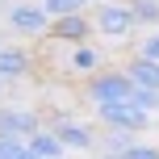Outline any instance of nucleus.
<instances>
[{
	"label": "nucleus",
	"instance_id": "2eb2a0df",
	"mask_svg": "<svg viewBox=\"0 0 159 159\" xmlns=\"http://www.w3.org/2000/svg\"><path fill=\"white\" fill-rule=\"evenodd\" d=\"M0 159H38V155H34V147L21 143V138H0Z\"/></svg>",
	"mask_w": 159,
	"mask_h": 159
},
{
	"label": "nucleus",
	"instance_id": "0eeeda50",
	"mask_svg": "<svg viewBox=\"0 0 159 159\" xmlns=\"http://www.w3.org/2000/svg\"><path fill=\"white\" fill-rule=\"evenodd\" d=\"M38 117H34L30 109H0V138H21V143H30L34 134H38Z\"/></svg>",
	"mask_w": 159,
	"mask_h": 159
},
{
	"label": "nucleus",
	"instance_id": "39448f33",
	"mask_svg": "<svg viewBox=\"0 0 159 159\" xmlns=\"http://www.w3.org/2000/svg\"><path fill=\"white\" fill-rule=\"evenodd\" d=\"M92 34H96V25H92L88 13H71V17H55V21H50V38L67 42V46H84Z\"/></svg>",
	"mask_w": 159,
	"mask_h": 159
},
{
	"label": "nucleus",
	"instance_id": "6e6552de",
	"mask_svg": "<svg viewBox=\"0 0 159 159\" xmlns=\"http://www.w3.org/2000/svg\"><path fill=\"white\" fill-rule=\"evenodd\" d=\"M67 71L80 75V80H88V75L105 71V55L92 46V42H84V46H71V55H67Z\"/></svg>",
	"mask_w": 159,
	"mask_h": 159
},
{
	"label": "nucleus",
	"instance_id": "20e7f679",
	"mask_svg": "<svg viewBox=\"0 0 159 159\" xmlns=\"http://www.w3.org/2000/svg\"><path fill=\"white\" fill-rule=\"evenodd\" d=\"M8 30L21 34V38H42V34H50V17L42 4H13L8 8Z\"/></svg>",
	"mask_w": 159,
	"mask_h": 159
},
{
	"label": "nucleus",
	"instance_id": "1a4fd4ad",
	"mask_svg": "<svg viewBox=\"0 0 159 159\" xmlns=\"http://www.w3.org/2000/svg\"><path fill=\"white\" fill-rule=\"evenodd\" d=\"M34 71V55L21 46H0V75L4 80H21Z\"/></svg>",
	"mask_w": 159,
	"mask_h": 159
},
{
	"label": "nucleus",
	"instance_id": "423d86ee",
	"mask_svg": "<svg viewBox=\"0 0 159 159\" xmlns=\"http://www.w3.org/2000/svg\"><path fill=\"white\" fill-rule=\"evenodd\" d=\"M50 130L63 138L67 151H92V147L101 143V134H96L88 121H75V117H55V121H50Z\"/></svg>",
	"mask_w": 159,
	"mask_h": 159
},
{
	"label": "nucleus",
	"instance_id": "f3484780",
	"mask_svg": "<svg viewBox=\"0 0 159 159\" xmlns=\"http://www.w3.org/2000/svg\"><path fill=\"white\" fill-rule=\"evenodd\" d=\"M134 55H138V59H151V63H159V30H151L143 42H138Z\"/></svg>",
	"mask_w": 159,
	"mask_h": 159
},
{
	"label": "nucleus",
	"instance_id": "9b49d317",
	"mask_svg": "<svg viewBox=\"0 0 159 159\" xmlns=\"http://www.w3.org/2000/svg\"><path fill=\"white\" fill-rule=\"evenodd\" d=\"M126 75L134 80V88H159V63L151 59H126Z\"/></svg>",
	"mask_w": 159,
	"mask_h": 159
},
{
	"label": "nucleus",
	"instance_id": "a211bd4d",
	"mask_svg": "<svg viewBox=\"0 0 159 159\" xmlns=\"http://www.w3.org/2000/svg\"><path fill=\"white\" fill-rule=\"evenodd\" d=\"M121 159H159V147H147V143H134Z\"/></svg>",
	"mask_w": 159,
	"mask_h": 159
},
{
	"label": "nucleus",
	"instance_id": "f257e3e1",
	"mask_svg": "<svg viewBox=\"0 0 159 159\" xmlns=\"http://www.w3.org/2000/svg\"><path fill=\"white\" fill-rule=\"evenodd\" d=\"M130 96H134V80L126 75V67H105V71L84 80V101L92 109L113 105V101H130Z\"/></svg>",
	"mask_w": 159,
	"mask_h": 159
},
{
	"label": "nucleus",
	"instance_id": "f03ea898",
	"mask_svg": "<svg viewBox=\"0 0 159 159\" xmlns=\"http://www.w3.org/2000/svg\"><path fill=\"white\" fill-rule=\"evenodd\" d=\"M92 25H96L101 38L121 42V38H130V34L138 30V17H134V8H130V0H105V4H96Z\"/></svg>",
	"mask_w": 159,
	"mask_h": 159
},
{
	"label": "nucleus",
	"instance_id": "7ed1b4c3",
	"mask_svg": "<svg viewBox=\"0 0 159 159\" xmlns=\"http://www.w3.org/2000/svg\"><path fill=\"white\" fill-rule=\"evenodd\" d=\"M96 117H101V126H113V130H147V121H151V113H143L134 101H113V105H101L96 109Z\"/></svg>",
	"mask_w": 159,
	"mask_h": 159
},
{
	"label": "nucleus",
	"instance_id": "ddd939ff",
	"mask_svg": "<svg viewBox=\"0 0 159 159\" xmlns=\"http://www.w3.org/2000/svg\"><path fill=\"white\" fill-rule=\"evenodd\" d=\"M88 4H92V0H42V8H46L50 21H55V17H71V13H88Z\"/></svg>",
	"mask_w": 159,
	"mask_h": 159
},
{
	"label": "nucleus",
	"instance_id": "6ab92c4d",
	"mask_svg": "<svg viewBox=\"0 0 159 159\" xmlns=\"http://www.w3.org/2000/svg\"><path fill=\"white\" fill-rule=\"evenodd\" d=\"M92 4H105V0H92Z\"/></svg>",
	"mask_w": 159,
	"mask_h": 159
},
{
	"label": "nucleus",
	"instance_id": "f8f14e48",
	"mask_svg": "<svg viewBox=\"0 0 159 159\" xmlns=\"http://www.w3.org/2000/svg\"><path fill=\"white\" fill-rule=\"evenodd\" d=\"M96 147H101V155H126L130 147H134V130H113V126H105Z\"/></svg>",
	"mask_w": 159,
	"mask_h": 159
},
{
	"label": "nucleus",
	"instance_id": "4468645a",
	"mask_svg": "<svg viewBox=\"0 0 159 159\" xmlns=\"http://www.w3.org/2000/svg\"><path fill=\"white\" fill-rule=\"evenodd\" d=\"M130 8H134V17H138V25H159V0H130Z\"/></svg>",
	"mask_w": 159,
	"mask_h": 159
},
{
	"label": "nucleus",
	"instance_id": "9d476101",
	"mask_svg": "<svg viewBox=\"0 0 159 159\" xmlns=\"http://www.w3.org/2000/svg\"><path fill=\"white\" fill-rule=\"evenodd\" d=\"M30 147H34V155H38V159H67V147H63V138H59L50 126H42L38 134L30 138Z\"/></svg>",
	"mask_w": 159,
	"mask_h": 159
},
{
	"label": "nucleus",
	"instance_id": "aec40b11",
	"mask_svg": "<svg viewBox=\"0 0 159 159\" xmlns=\"http://www.w3.org/2000/svg\"><path fill=\"white\" fill-rule=\"evenodd\" d=\"M0 88H4V75H0Z\"/></svg>",
	"mask_w": 159,
	"mask_h": 159
},
{
	"label": "nucleus",
	"instance_id": "dca6fc26",
	"mask_svg": "<svg viewBox=\"0 0 159 159\" xmlns=\"http://www.w3.org/2000/svg\"><path fill=\"white\" fill-rule=\"evenodd\" d=\"M130 101H134L143 113H159V88H134Z\"/></svg>",
	"mask_w": 159,
	"mask_h": 159
}]
</instances>
